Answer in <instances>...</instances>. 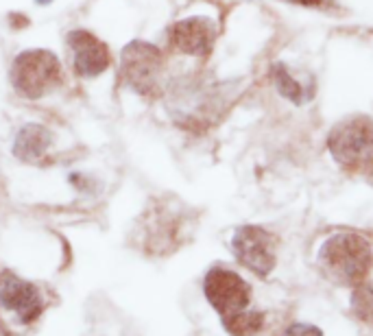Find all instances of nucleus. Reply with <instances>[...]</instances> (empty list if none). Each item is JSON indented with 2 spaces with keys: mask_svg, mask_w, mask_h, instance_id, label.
Here are the masks:
<instances>
[{
  "mask_svg": "<svg viewBox=\"0 0 373 336\" xmlns=\"http://www.w3.org/2000/svg\"><path fill=\"white\" fill-rule=\"evenodd\" d=\"M317 262L336 286H358L373 269V243L354 230L334 232L321 243Z\"/></svg>",
  "mask_w": 373,
  "mask_h": 336,
  "instance_id": "1",
  "label": "nucleus"
},
{
  "mask_svg": "<svg viewBox=\"0 0 373 336\" xmlns=\"http://www.w3.org/2000/svg\"><path fill=\"white\" fill-rule=\"evenodd\" d=\"M328 151L345 171H373V118L369 114H350L328 131Z\"/></svg>",
  "mask_w": 373,
  "mask_h": 336,
  "instance_id": "2",
  "label": "nucleus"
},
{
  "mask_svg": "<svg viewBox=\"0 0 373 336\" xmlns=\"http://www.w3.org/2000/svg\"><path fill=\"white\" fill-rule=\"evenodd\" d=\"M11 86L22 99L38 101L55 90L64 79L62 62L48 48H29L16 55L11 64Z\"/></svg>",
  "mask_w": 373,
  "mask_h": 336,
  "instance_id": "3",
  "label": "nucleus"
},
{
  "mask_svg": "<svg viewBox=\"0 0 373 336\" xmlns=\"http://www.w3.org/2000/svg\"><path fill=\"white\" fill-rule=\"evenodd\" d=\"M164 53L155 44L136 40L123 48L120 55V77L138 96L155 99L162 92Z\"/></svg>",
  "mask_w": 373,
  "mask_h": 336,
  "instance_id": "4",
  "label": "nucleus"
},
{
  "mask_svg": "<svg viewBox=\"0 0 373 336\" xmlns=\"http://www.w3.org/2000/svg\"><path fill=\"white\" fill-rule=\"evenodd\" d=\"M236 260L251 273L267 278L278 264V240L260 225H240L232 236Z\"/></svg>",
  "mask_w": 373,
  "mask_h": 336,
  "instance_id": "5",
  "label": "nucleus"
},
{
  "mask_svg": "<svg viewBox=\"0 0 373 336\" xmlns=\"http://www.w3.org/2000/svg\"><path fill=\"white\" fill-rule=\"evenodd\" d=\"M203 293L221 319L247 310L251 304V286L232 269L212 267L203 278Z\"/></svg>",
  "mask_w": 373,
  "mask_h": 336,
  "instance_id": "6",
  "label": "nucleus"
},
{
  "mask_svg": "<svg viewBox=\"0 0 373 336\" xmlns=\"http://www.w3.org/2000/svg\"><path fill=\"white\" fill-rule=\"evenodd\" d=\"M70 66L72 72L81 79H96L112 66L110 48L103 40H99L92 31L72 29L66 35Z\"/></svg>",
  "mask_w": 373,
  "mask_h": 336,
  "instance_id": "7",
  "label": "nucleus"
},
{
  "mask_svg": "<svg viewBox=\"0 0 373 336\" xmlns=\"http://www.w3.org/2000/svg\"><path fill=\"white\" fill-rule=\"evenodd\" d=\"M219 29L206 16H188L168 29V46L179 55L206 59L216 44Z\"/></svg>",
  "mask_w": 373,
  "mask_h": 336,
  "instance_id": "8",
  "label": "nucleus"
},
{
  "mask_svg": "<svg viewBox=\"0 0 373 336\" xmlns=\"http://www.w3.org/2000/svg\"><path fill=\"white\" fill-rule=\"evenodd\" d=\"M0 308L11 312L24 326H29L42 315L44 299L31 282L14 273H5L0 278Z\"/></svg>",
  "mask_w": 373,
  "mask_h": 336,
  "instance_id": "9",
  "label": "nucleus"
},
{
  "mask_svg": "<svg viewBox=\"0 0 373 336\" xmlns=\"http://www.w3.org/2000/svg\"><path fill=\"white\" fill-rule=\"evenodd\" d=\"M53 144V131L42 123H27L18 129L14 140V155L24 164H35L46 158Z\"/></svg>",
  "mask_w": 373,
  "mask_h": 336,
  "instance_id": "10",
  "label": "nucleus"
},
{
  "mask_svg": "<svg viewBox=\"0 0 373 336\" xmlns=\"http://www.w3.org/2000/svg\"><path fill=\"white\" fill-rule=\"evenodd\" d=\"M269 77L273 81V88L278 90V94L282 96V99H286L288 103H293L297 107L304 105V101H306L304 86L293 77V72L286 68V64L273 62L271 68H269Z\"/></svg>",
  "mask_w": 373,
  "mask_h": 336,
  "instance_id": "11",
  "label": "nucleus"
},
{
  "mask_svg": "<svg viewBox=\"0 0 373 336\" xmlns=\"http://www.w3.org/2000/svg\"><path fill=\"white\" fill-rule=\"evenodd\" d=\"M223 328L232 336H258L264 328V315L258 310H240L223 319Z\"/></svg>",
  "mask_w": 373,
  "mask_h": 336,
  "instance_id": "12",
  "label": "nucleus"
},
{
  "mask_svg": "<svg viewBox=\"0 0 373 336\" xmlns=\"http://www.w3.org/2000/svg\"><path fill=\"white\" fill-rule=\"evenodd\" d=\"M352 310L360 321L373 326V282H363L354 286Z\"/></svg>",
  "mask_w": 373,
  "mask_h": 336,
  "instance_id": "13",
  "label": "nucleus"
},
{
  "mask_svg": "<svg viewBox=\"0 0 373 336\" xmlns=\"http://www.w3.org/2000/svg\"><path fill=\"white\" fill-rule=\"evenodd\" d=\"M280 3L293 5L299 9H312V11H321V14H343V5L339 0H280Z\"/></svg>",
  "mask_w": 373,
  "mask_h": 336,
  "instance_id": "14",
  "label": "nucleus"
},
{
  "mask_svg": "<svg viewBox=\"0 0 373 336\" xmlns=\"http://www.w3.org/2000/svg\"><path fill=\"white\" fill-rule=\"evenodd\" d=\"M280 336H323V332L312 323H291L282 330Z\"/></svg>",
  "mask_w": 373,
  "mask_h": 336,
  "instance_id": "15",
  "label": "nucleus"
},
{
  "mask_svg": "<svg viewBox=\"0 0 373 336\" xmlns=\"http://www.w3.org/2000/svg\"><path fill=\"white\" fill-rule=\"evenodd\" d=\"M38 5H46V3H51V0H35Z\"/></svg>",
  "mask_w": 373,
  "mask_h": 336,
  "instance_id": "16",
  "label": "nucleus"
},
{
  "mask_svg": "<svg viewBox=\"0 0 373 336\" xmlns=\"http://www.w3.org/2000/svg\"><path fill=\"white\" fill-rule=\"evenodd\" d=\"M0 336H7V332H5L3 328H0Z\"/></svg>",
  "mask_w": 373,
  "mask_h": 336,
  "instance_id": "17",
  "label": "nucleus"
}]
</instances>
